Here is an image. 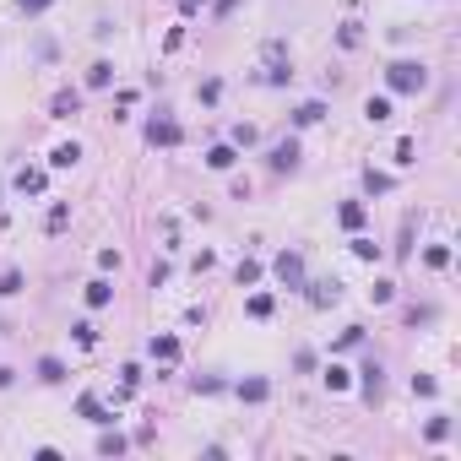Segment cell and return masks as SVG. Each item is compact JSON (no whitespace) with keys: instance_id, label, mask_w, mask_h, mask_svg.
<instances>
[{"instance_id":"cell-1","label":"cell","mask_w":461,"mask_h":461,"mask_svg":"<svg viewBox=\"0 0 461 461\" xmlns=\"http://www.w3.org/2000/svg\"><path fill=\"white\" fill-rule=\"evenodd\" d=\"M385 87H391V92H423V87H429V65H418V60L385 65Z\"/></svg>"},{"instance_id":"cell-2","label":"cell","mask_w":461,"mask_h":461,"mask_svg":"<svg viewBox=\"0 0 461 461\" xmlns=\"http://www.w3.org/2000/svg\"><path fill=\"white\" fill-rule=\"evenodd\" d=\"M277 277H282V288H304V255L282 250L277 255Z\"/></svg>"},{"instance_id":"cell-3","label":"cell","mask_w":461,"mask_h":461,"mask_svg":"<svg viewBox=\"0 0 461 461\" xmlns=\"http://www.w3.org/2000/svg\"><path fill=\"white\" fill-rule=\"evenodd\" d=\"M147 147H179V125H174V120H152L147 125Z\"/></svg>"},{"instance_id":"cell-4","label":"cell","mask_w":461,"mask_h":461,"mask_svg":"<svg viewBox=\"0 0 461 461\" xmlns=\"http://www.w3.org/2000/svg\"><path fill=\"white\" fill-rule=\"evenodd\" d=\"M272 168H277V174H294V168H298V142H277V147H272Z\"/></svg>"},{"instance_id":"cell-5","label":"cell","mask_w":461,"mask_h":461,"mask_svg":"<svg viewBox=\"0 0 461 461\" xmlns=\"http://www.w3.org/2000/svg\"><path fill=\"white\" fill-rule=\"evenodd\" d=\"M43 185H49V174H43V168H22V174H17V190H22V195H43Z\"/></svg>"},{"instance_id":"cell-6","label":"cell","mask_w":461,"mask_h":461,"mask_svg":"<svg viewBox=\"0 0 461 461\" xmlns=\"http://www.w3.org/2000/svg\"><path fill=\"white\" fill-rule=\"evenodd\" d=\"M76 407H82V418H87V423H98V429H109V423H114V418H109V407H104L98 397H82Z\"/></svg>"},{"instance_id":"cell-7","label":"cell","mask_w":461,"mask_h":461,"mask_svg":"<svg viewBox=\"0 0 461 461\" xmlns=\"http://www.w3.org/2000/svg\"><path fill=\"white\" fill-rule=\"evenodd\" d=\"M76 109H82V98H76L71 87H65V92H55V104H49V114H55V120H71Z\"/></svg>"},{"instance_id":"cell-8","label":"cell","mask_w":461,"mask_h":461,"mask_svg":"<svg viewBox=\"0 0 461 461\" xmlns=\"http://www.w3.org/2000/svg\"><path fill=\"white\" fill-rule=\"evenodd\" d=\"M76 158H82V147H76V142H60V147L49 152V168H76Z\"/></svg>"},{"instance_id":"cell-9","label":"cell","mask_w":461,"mask_h":461,"mask_svg":"<svg viewBox=\"0 0 461 461\" xmlns=\"http://www.w3.org/2000/svg\"><path fill=\"white\" fill-rule=\"evenodd\" d=\"M336 223H342L348 233H358V228H364V207H358V201H342V212H336Z\"/></svg>"},{"instance_id":"cell-10","label":"cell","mask_w":461,"mask_h":461,"mask_svg":"<svg viewBox=\"0 0 461 461\" xmlns=\"http://www.w3.org/2000/svg\"><path fill=\"white\" fill-rule=\"evenodd\" d=\"M152 358L174 364V358H179V336H152Z\"/></svg>"},{"instance_id":"cell-11","label":"cell","mask_w":461,"mask_h":461,"mask_svg":"<svg viewBox=\"0 0 461 461\" xmlns=\"http://www.w3.org/2000/svg\"><path fill=\"white\" fill-rule=\"evenodd\" d=\"M39 380H43V385H60V380H65V364H60V358H39Z\"/></svg>"},{"instance_id":"cell-12","label":"cell","mask_w":461,"mask_h":461,"mask_svg":"<svg viewBox=\"0 0 461 461\" xmlns=\"http://www.w3.org/2000/svg\"><path fill=\"white\" fill-rule=\"evenodd\" d=\"M315 120H326V104H315V98H310V104L294 109V125H315Z\"/></svg>"},{"instance_id":"cell-13","label":"cell","mask_w":461,"mask_h":461,"mask_svg":"<svg viewBox=\"0 0 461 461\" xmlns=\"http://www.w3.org/2000/svg\"><path fill=\"white\" fill-rule=\"evenodd\" d=\"M233 158H239V152H233V142H217V147L207 152V163H212V168H233Z\"/></svg>"},{"instance_id":"cell-14","label":"cell","mask_w":461,"mask_h":461,"mask_svg":"<svg viewBox=\"0 0 461 461\" xmlns=\"http://www.w3.org/2000/svg\"><path fill=\"white\" fill-rule=\"evenodd\" d=\"M109 298H114V288H109L104 277H98V282H87V304H92V310H104Z\"/></svg>"},{"instance_id":"cell-15","label":"cell","mask_w":461,"mask_h":461,"mask_svg":"<svg viewBox=\"0 0 461 461\" xmlns=\"http://www.w3.org/2000/svg\"><path fill=\"white\" fill-rule=\"evenodd\" d=\"M71 336H76V348H98V326H92V320H76Z\"/></svg>"},{"instance_id":"cell-16","label":"cell","mask_w":461,"mask_h":461,"mask_svg":"<svg viewBox=\"0 0 461 461\" xmlns=\"http://www.w3.org/2000/svg\"><path fill=\"white\" fill-rule=\"evenodd\" d=\"M348 385H353V375L342 364H326V391H348Z\"/></svg>"},{"instance_id":"cell-17","label":"cell","mask_w":461,"mask_h":461,"mask_svg":"<svg viewBox=\"0 0 461 461\" xmlns=\"http://www.w3.org/2000/svg\"><path fill=\"white\" fill-rule=\"evenodd\" d=\"M266 391H272L266 380H239V397L245 401H266Z\"/></svg>"},{"instance_id":"cell-18","label":"cell","mask_w":461,"mask_h":461,"mask_svg":"<svg viewBox=\"0 0 461 461\" xmlns=\"http://www.w3.org/2000/svg\"><path fill=\"white\" fill-rule=\"evenodd\" d=\"M109 82H114V65L109 60H98L92 71H87V87H109Z\"/></svg>"},{"instance_id":"cell-19","label":"cell","mask_w":461,"mask_h":461,"mask_svg":"<svg viewBox=\"0 0 461 461\" xmlns=\"http://www.w3.org/2000/svg\"><path fill=\"white\" fill-rule=\"evenodd\" d=\"M310 298H315V304H336V298H342V288H336V282H315Z\"/></svg>"},{"instance_id":"cell-20","label":"cell","mask_w":461,"mask_h":461,"mask_svg":"<svg viewBox=\"0 0 461 461\" xmlns=\"http://www.w3.org/2000/svg\"><path fill=\"white\" fill-rule=\"evenodd\" d=\"M125 450V434H98V456H120Z\"/></svg>"},{"instance_id":"cell-21","label":"cell","mask_w":461,"mask_h":461,"mask_svg":"<svg viewBox=\"0 0 461 461\" xmlns=\"http://www.w3.org/2000/svg\"><path fill=\"white\" fill-rule=\"evenodd\" d=\"M364 114H369V120H391V98H369V104H364Z\"/></svg>"},{"instance_id":"cell-22","label":"cell","mask_w":461,"mask_h":461,"mask_svg":"<svg viewBox=\"0 0 461 461\" xmlns=\"http://www.w3.org/2000/svg\"><path fill=\"white\" fill-rule=\"evenodd\" d=\"M423 261H429L434 272H445V266H450V250H445V245H429V250H423Z\"/></svg>"},{"instance_id":"cell-23","label":"cell","mask_w":461,"mask_h":461,"mask_svg":"<svg viewBox=\"0 0 461 461\" xmlns=\"http://www.w3.org/2000/svg\"><path fill=\"white\" fill-rule=\"evenodd\" d=\"M11 294H22V272H17V266L0 272V298H11Z\"/></svg>"},{"instance_id":"cell-24","label":"cell","mask_w":461,"mask_h":461,"mask_svg":"<svg viewBox=\"0 0 461 461\" xmlns=\"http://www.w3.org/2000/svg\"><path fill=\"white\" fill-rule=\"evenodd\" d=\"M65 223H71V207H65V201H55V207H49V233H60Z\"/></svg>"},{"instance_id":"cell-25","label":"cell","mask_w":461,"mask_h":461,"mask_svg":"<svg viewBox=\"0 0 461 461\" xmlns=\"http://www.w3.org/2000/svg\"><path fill=\"white\" fill-rule=\"evenodd\" d=\"M245 310H250L255 320H266V315H272V294H250V304H245Z\"/></svg>"},{"instance_id":"cell-26","label":"cell","mask_w":461,"mask_h":461,"mask_svg":"<svg viewBox=\"0 0 461 461\" xmlns=\"http://www.w3.org/2000/svg\"><path fill=\"white\" fill-rule=\"evenodd\" d=\"M364 391H369V401L380 397V364H364Z\"/></svg>"},{"instance_id":"cell-27","label":"cell","mask_w":461,"mask_h":461,"mask_svg":"<svg viewBox=\"0 0 461 461\" xmlns=\"http://www.w3.org/2000/svg\"><path fill=\"white\" fill-rule=\"evenodd\" d=\"M423 434H429V440L440 445V440H445V434H450V418H445V413H440V418H429V429H423Z\"/></svg>"},{"instance_id":"cell-28","label":"cell","mask_w":461,"mask_h":461,"mask_svg":"<svg viewBox=\"0 0 461 461\" xmlns=\"http://www.w3.org/2000/svg\"><path fill=\"white\" fill-rule=\"evenodd\" d=\"M364 185L375 190V195H385V190H391V174H375V168H369V174H364Z\"/></svg>"},{"instance_id":"cell-29","label":"cell","mask_w":461,"mask_h":461,"mask_svg":"<svg viewBox=\"0 0 461 461\" xmlns=\"http://www.w3.org/2000/svg\"><path fill=\"white\" fill-rule=\"evenodd\" d=\"M228 136H233V147H255V125H233Z\"/></svg>"},{"instance_id":"cell-30","label":"cell","mask_w":461,"mask_h":461,"mask_svg":"<svg viewBox=\"0 0 461 461\" xmlns=\"http://www.w3.org/2000/svg\"><path fill=\"white\" fill-rule=\"evenodd\" d=\"M233 277H239V288H250L255 277H261V266H255V261H239V272H233Z\"/></svg>"},{"instance_id":"cell-31","label":"cell","mask_w":461,"mask_h":461,"mask_svg":"<svg viewBox=\"0 0 461 461\" xmlns=\"http://www.w3.org/2000/svg\"><path fill=\"white\" fill-rule=\"evenodd\" d=\"M353 255H358V261H375L380 245H375V239H353Z\"/></svg>"},{"instance_id":"cell-32","label":"cell","mask_w":461,"mask_h":461,"mask_svg":"<svg viewBox=\"0 0 461 461\" xmlns=\"http://www.w3.org/2000/svg\"><path fill=\"white\" fill-rule=\"evenodd\" d=\"M369 294H375V304H391V294H397V282H375Z\"/></svg>"},{"instance_id":"cell-33","label":"cell","mask_w":461,"mask_h":461,"mask_svg":"<svg viewBox=\"0 0 461 461\" xmlns=\"http://www.w3.org/2000/svg\"><path fill=\"white\" fill-rule=\"evenodd\" d=\"M413 391H418V397H434L440 385H434V380H429V375H413Z\"/></svg>"},{"instance_id":"cell-34","label":"cell","mask_w":461,"mask_h":461,"mask_svg":"<svg viewBox=\"0 0 461 461\" xmlns=\"http://www.w3.org/2000/svg\"><path fill=\"white\" fill-rule=\"evenodd\" d=\"M413 152H418V147H413V136H401V142H397V163H413Z\"/></svg>"},{"instance_id":"cell-35","label":"cell","mask_w":461,"mask_h":461,"mask_svg":"<svg viewBox=\"0 0 461 461\" xmlns=\"http://www.w3.org/2000/svg\"><path fill=\"white\" fill-rule=\"evenodd\" d=\"M22 11H27V17H39V11H49V6H55V0H17Z\"/></svg>"},{"instance_id":"cell-36","label":"cell","mask_w":461,"mask_h":461,"mask_svg":"<svg viewBox=\"0 0 461 461\" xmlns=\"http://www.w3.org/2000/svg\"><path fill=\"white\" fill-rule=\"evenodd\" d=\"M179 6H185V11H201V6H207V0H179Z\"/></svg>"},{"instance_id":"cell-37","label":"cell","mask_w":461,"mask_h":461,"mask_svg":"<svg viewBox=\"0 0 461 461\" xmlns=\"http://www.w3.org/2000/svg\"><path fill=\"white\" fill-rule=\"evenodd\" d=\"M6 385H11V369H6V364H0V391H6Z\"/></svg>"}]
</instances>
